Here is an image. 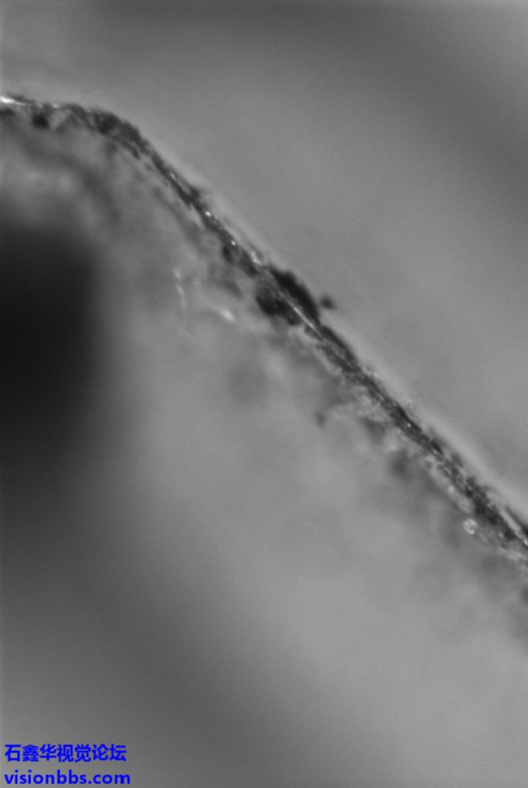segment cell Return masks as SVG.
Returning <instances> with one entry per match:
<instances>
[{
	"instance_id": "cell-1",
	"label": "cell",
	"mask_w": 528,
	"mask_h": 788,
	"mask_svg": "<svg viewBox=\"0 0 528 788\" xmlns=\"http://www.w3.org/2000/svg\"><path fill=\"white\" fill-rule=\"evenodd\" d=\"M276 281L284 291L292 296L295 303L302 306L304 312H313L315 306H314L310 295L302 289L301 285L297 284V281L286 276L285 274H278V276H276Z\"/></svg>"
},
{
	"instance_id": "cell-2",
	"label": "cell",
	"mask_w": 528,
	"mask_h": 788,
	"mask_svg": "<svg viewBox=\"0 0 528 788\" xmlns=\"http://www.w3.org/2000/svg\"><path fill=\"white\" fill-rule=\"evenodd\" d=\"M259 306L264 313L277 318H282L284 320H295V315L290 306L282 299L272 294L271 292H261L259 294Z\"/></svg>"
}]
</instances>
